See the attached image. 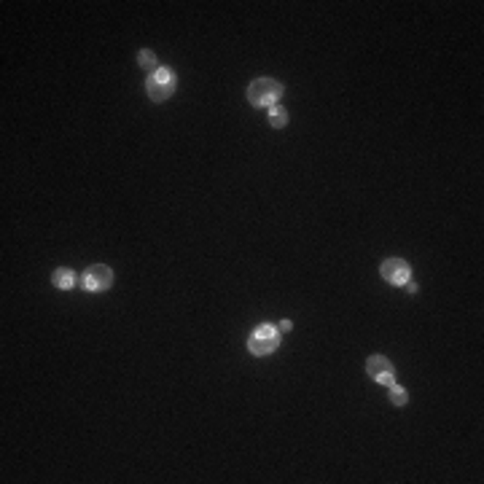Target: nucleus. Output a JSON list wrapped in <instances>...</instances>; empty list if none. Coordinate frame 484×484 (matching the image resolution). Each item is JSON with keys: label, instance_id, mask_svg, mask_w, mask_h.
<instances>
[{"label": "nucleus", "instance_id": "f257e3e1", "mask_svg": "<svg viewBox=\"0 0 484 484\" xmlns=\"http://www.w3.org/2000/svg\"><path fill=\"white\" fill-rule=\"evenodd\" d=\"M283 97V84L275 78H256L253 84L248 86V100L256 108H272Z\"/></svg>", "mask_w": 484, "mask_h": 484}, {"label": "nucleus", "instance_id": "f03ea898", "mask_svg": "<svg viewBox=\"0 0 484 484\" xmlns=\"http://www.w3.org/2000/svg\"><path fill=\"white\" fill-rule=\"evenodd\" d=\"M280 344V334L275 326H269V323H264V326H258L251 334V339H248V350L253 352V355H269V352H275Z\"/></svg>", "mask_w": 484, "mask_h": 484}, {"label": "nucleus", "instance_id": "7ed1b4c3", "mask_svg": "<svg viewBox=\"0 0 484 484\" xmlns=\"http://www.w3.org/2000/svg\"><path fill=\"white\" fill-rule=\"evenodd\" d=\"M148 97L154 100V102H162V100H167L172 95V89H175V78H172V73L167 68H159L157 73H151L148 75Z\"/></svg>", "mask_w": 484, "mask_h": 484}, {"label": "nucleus", "instance_id": "20e7f679", "mask_svg": "<svg viewBox=\"0 0 484 484\" xmlns=\"http://www.w3.org/2000/svg\"><path fill=\"white\" fill-rule=\"evenodd\" d=\"M366 372H369V377L374 379V382H379V385H393L396 382V372H393V363L387 361L385 355H372L369 361H366Z\"/></svg>", "mask_w": 484, "mask_h": 484}, {"label": "nucleus", "instance_id": "39448f33", "mask_svg": "<svg viewBox=\"0 0 484 484\" xmlns=\"http://www.w3.org/2000/svg\"><path fill=\"white\" fill-rule=\"evenodd\" d=\"M110 285H113V272H110L108 266L97 264L84 275V288L86 290H95V293H100V290H108Z\"/></svg>", "mask_w": 484, "mask_h": 484}, {"label": "nucleus", "instance_id": "423d86ee", "mask_svg": "<svg viewBox=\"0 0 484 484\" xmlns=\"http://www.w3.org/2000/svg\"><path fill=\"white\" fill-rule=\"evenodd\" d=\"M409 275H411V269L404 258H387L385 264H382V278H385L390 285H404V283H409Z\"/></svg>", "mask_w": 484, "mask_h": 484}, {"label": "nucleus", "instance_id": "0eeeda50", "mask_svg": "<svg viewBox=\"0 0 484 484\" xmlns=\"http://www.w3.org/2000/svg\"><path fill=\"white\" fill-rule=\"evenodd\" d=\"M51 283L57 285L60 290H68L73 288V283H75V275H73L70 269H57L54 275H51Z\"/></svg>", "mask_w": 484, "mask_h": 484}, {"label": "nucleus", "instance_id": "6e6552de", "mask_svg": "<svg viewBox=\"0 0 484 484\" xmlns=\"http://www.w3.org/2000/svg\"><path fill=\"white\" fill-rule=\"evenodd\" d=\"M269 121H272L275 130H283V127L288 124V113L283 108H278V105H272V110H269Z\"/></svg>", "mask_w": 484, "mask_h": 484}, {"label": "nucleus", "instance_id": "1a4fd4ad", "mask_svg": "<svg viewBox=\"0 0 484 484\" xmlns=\"http://www.w3.org/2000/svg\"><path fill=\"white\" fill-rule=\"evenodd\" d=\"M137 62L143 65L145 70H154V73L159 70V68H157V57H154V54H151L148 48H143V51H140V57H137Z\"/></svg>", "mask_w": 484, "mask_h": 484}, {"label": "nucleus", "instance_id": "9d476101", "mask_svg": "<svg viewBox=\"0 0 484 484\" xmlns=\"http://www.w3.org/2000/svg\"><path fill=\"white\" fill-rule=\"evenodd\" d=\"M390 401H393L396 406H404V404H406V390L393 382V385H390Z\"/></svg>", "mask_w": 484, "mask_h": 484}, {"label": "nucleus", "instance_id": "9b49d317", "mask_svg": "<svg viewBox=\"0 0 484 484\" xmlns=\"http://www.w3.org/2000/svg\"><path fill=\"white\" fill-rule=\"evenodd\" d=\"M280 328H283V331H290V328H293V323H290V320H283V323H280Z\"/></svg>", "mask_w": 484, "mask_h": 484}]
</instances>
